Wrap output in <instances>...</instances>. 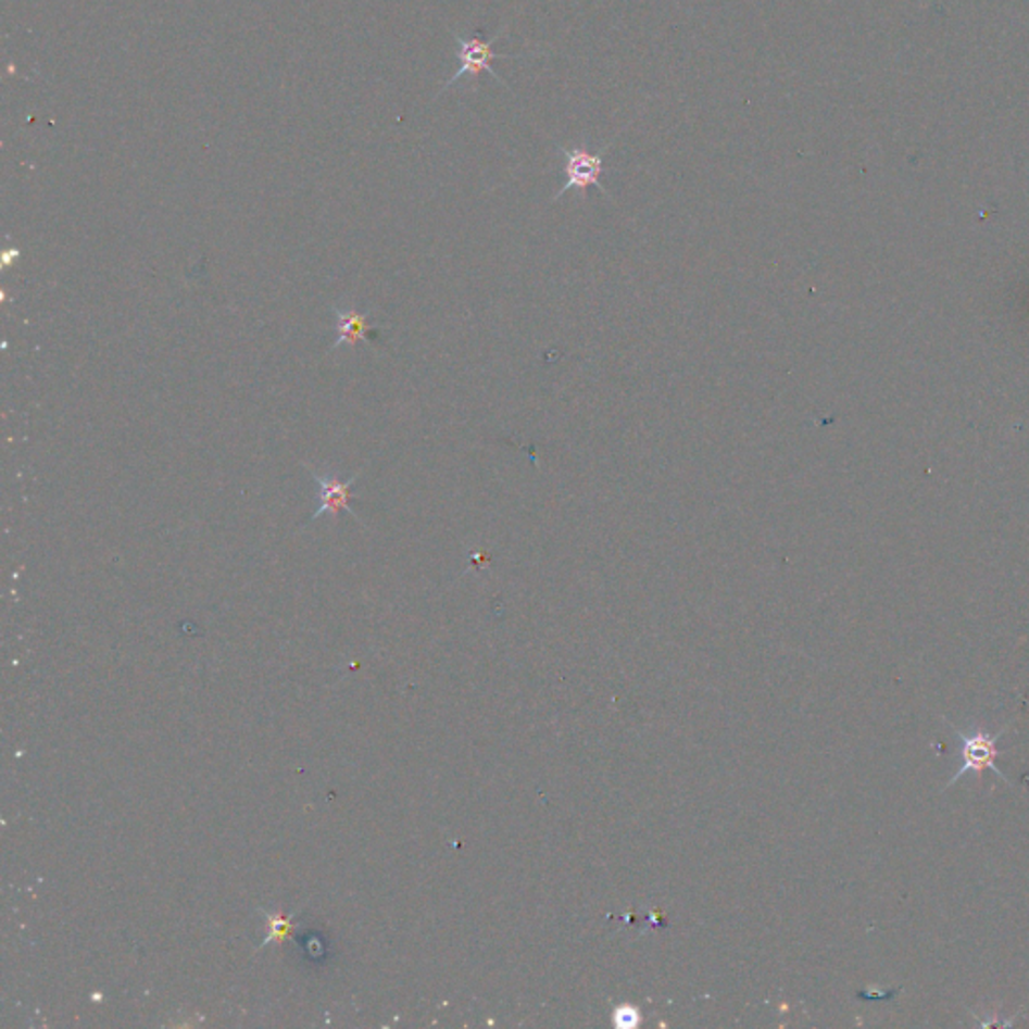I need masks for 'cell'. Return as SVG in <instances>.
Wrapping results in <instances>:
<instances>
[{
  "mask_svg": "<svg viewBox=\"0 0 1029 1029\" xmlns=\"http://www.w3.org/2000/svg\"><path fill=\"white\" fill-rule=\"evenodd\" d=\"M631 123H633V121H629L628 125L622 127V131L615 135L614 139H612L605 148L595 151V153L586 148H563V146H557V149L563 153V158H565V165H563L565 186L560 189V193L553 196V201L563 198L569 189H575L581 198H586V191H588V188H591V186L600 189L603 196L612 198L602 181V175L603 172H605V163H603V160H605V153L614 146L615 139L624 134Z\"/></svg>",
  "mask_w": 1029,
  "mask_h": 1029,
  "instance_id": "obj_1",
  "label": "cell"
},
{
  "mask_svg": "<svg viewBox=\"0 0 1029 1029\" xmlns=\"http://www.w3.org/2000/svg\"><path fill=\"white\" fill-rule=\"evenodd\" d=\"M990 735L988 730L983 728H976V730H969V732H963V730H957L955 728V735H957V742H959V768L957 773L951 776L950 782H948V789L953 787L959 778L967 775L979 776L983 770H991L993 775L997 778H1002L1007 782V778L1003 775L1002 770L997 768V756L1002 754L1000 749H997V740L1000 736Z\"/></svg>",
  "mask_w": 1029,
  "mask_h": 1029,
  "instance_id": "obj_2",
  "label": "cell"
},
{
  "mask_svg": "<svg viewBox=\"0 0 1029 1029\" xmlns=\"http://www.w3.org/2000/svg\"><path fill=\"white\" fill-rule=\"evenodd\" d=\"M501 37H503V35L497 33L493 39L482 40L479 39L477 35H475V37H463V35H459V33H453V39L456 40V47H459V49H456L459 68H456L455 75L442 85V91L451 89V87H453L455 83H459V79H463L465 75H470L473 79H477L482 71L491 73V75L495 77V80H499L503 87H507L509 91H511L507 80H503L499 77V73H497L495 68L491 67V63H493L495 59H525V57H534V54L495 53V51H493V42H497Z\"/></svg>",
  "mask_w": 1029,
  "mask_h": 1029,
  "instance_id": "obj_3",
  "label": "cell"
},
{
  "mask_svg": "<svg viewBox=\"0 0 1029 1029\" xmlns=\"http://www.w3.org/2000/svg\"><path fill=\"white\" fill-rule=\"evenodd\" d=\"M308 470L312 473V479L316 482V511L310 517V523L321 519L322 515L336 517L340 511H348L352 517L359 519L354 509L350 507V503L354 501L352 489H354V482L359 481V475L348 481H340L338 477L324 475L312 467H308Z\"/></svg>",
  "mask_w": 1029,
  "mask_h": 1029,
  "instance_id": "obj_4",
  "label": "cell"
},
{
  "mask_svg": "<svg viewBox=\"0 0 1029 1029\" xmlns=\"http://www.w3.org/2000/svg\"><path fill=\"white\" fill-rule=\"evenodd\" d=\"M371 316L361 314L352 308L342 310L335 308V332L336 338L332 342V350L342 347V344H359L361 340H371Z\"/></svg>",
  "mask_w": 1029,
  "mask_h": 1029,
  "instance_id": "obj_5",
  "label": "cell"
},
{
  "mask_svg": "<svg viewBox=\"0 0 1029 1029\" xmlns=\"http://www.w3.org/2000/svg\"><path fill=\"white\" fill-rule=\"evenodd\" d=\"M615 1019H617V1026L628 1028V1026L638 1024V1012H636V1009H617V1012H615Z\"/></svg>",
  "mask_w": 1029,
  "mask_h": 1029,
  "instance_id": "obj_6",
  "label": "cell"
}]
</instances>
